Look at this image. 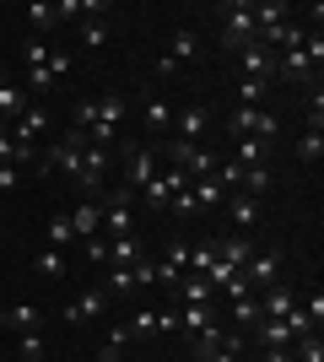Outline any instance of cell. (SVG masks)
<instances>
[{"label": "cell", "mask_w": 324, "mask_h": 362, "mask_svg": "<svg viewBox=\"0 0 324 362\" xmlns=\"http://www.w3.org/2000/svg\"><path fill=\"white\" fill-rule=\"evenodd\" d=\"M97 362H124V357H119V351H103V357H97Z\"/></svg>", "instance_id": "681fc988"}, {"label": "cell", "mask_w": 324, "mask_h": 362, "mask_svg": "<svg viewBox=\"0 0 324 362\" xmlns=\"http://www.w3.org/2000/svg\"><path fill=\"white\" fill-rule=\"evenodd\" d=\"M16 54H22V71H38V65H49V54H54V49H49V38H32V33H28Z\"/></svg>", "instance_id": "f1b7e54d"}, {"label": "cell", "mask_w": 324, "mask_h": 362, "mask_svg": "<svg viewBox=\"0 0 324 362\" xmlns=\"http://www.w3.org/2000/svg\"><path fill=\"white\" fill-rule=\"evenodd\" d=\"M238 76H254V81H276V54L254 38V44L238 49Z\"/></svg>", "instance_id": "30bf717a"}, {"label": "cell", "mask_w": 324, "mask_h": 362, "mask_svg": "<svg viewBox=\"0 0 324 362\" xmlns=\"http://www.w3.org/2000/svg\"><path fill=\"white\" fill-rule=\"evenodd\" d=\"M103 200V238H136V189H108Z\"/></svg>", "instance_id": "7a4b0ae2"}, {"label": "cell", "mask_w": 324, "mask_h": 362, "mask_svg": "<svg viewBox=\"0 0 324 362\" xmlns=\"http://www.w3.org/2000/svg\"><path fill=\"white\" fill-rule=\"evenodd\" d=\"M232 163H244V168H254V163H270V141H260V136L232 141Z\"/></svg>", "instance_id": "603a6c76"}, {"label": "cell", "mask_w": 324, "mask_h": 362, "mask_svg": "<svg viewBox=\"0 0 324 362\" xmlns=\"http://www.w3.org/2000/svg\"><path fill=\"white\" fill-rule=\"evenodd\" d=\"M211 259H216V238H200V243H189L184 276H205V271H211Z\"/></svg>", "instance_id": "484cf974"}, {"label": "cell", "mask_w": 324, "mask_h": 362, "mask_svg": "<svg viewBox=\"0 0 324 362\" xmlns=\"http://www.w3.org/2000/svg\"><path fill=\"white\" fill-rule=\"evenodd\" d=\"M103 173H108V151H103V146H81V168H76V195L97 200V189H103Z\"/></svg>", "instance_id": "52a82bcc"}, {"label": "cell", "mask_w": 324, "mask_h": 362, "mask_svg": "<svg viewBox=\"0 0 324 362\" xmlns=\"http://www.w3.org/2000/svg\"><path fill=\"white\" fill-rule=\"evenodd\" d=\"M303 308H308V319H313V325H324V292H313V298L303 303Z\"/></svg>", "instance_id": "bcb514c9"}, {"label": "cell", "mask_w": 324, "mask_h": 362, "mask_svg": "<svg viewBox=\"0 0 324 362\" xmlns=\"http://www.w3.org/2000/svg\"><path fill=\"white\" fill-rule=\"evenodd\" d=\"M189 189H195V200H200V211H216V206L227 200V189L216 184V173H211V179H195V184H189Z\"/></svg>", "instance_id": "836d02e7"}, {"label": "cell", "mask_w": 324, "mask_h": 362, "mask_svg": "<svg viewBox=\"0 0 324 362\" xmlns=\"http://www.w3.org/2000/svg\"><path fill=\"white\" fill-rule=\"evenodd\" d=\"M71 227H76V238H97L103 233V200H87V195H76V206H71Z\"/></svg>", "instance_id": "4fadbf2b"}, {"label": "cell", "mask_w": 324, "mask_h": 362, "mask_svg": "<svg viewBox=\"0 0 324 362\" xmlns=\"http://www.w3.org/2000/svg\"><path fill=\"white\" fill-rule=\"evenodd\" d=\"M71 114H76V130H87V124H92V114H97V98H81Z\"/></svg>", "instance_id": "f6af8a7d"}, {"label": "cell", "mask_w": 324, "mask_h": 362, "mask_svg": "<svg viewBox=\"0 0 324 362\" xmlns=\"http://www.w3.org/2000/svg\"><path fill=\"white\" fill-rule=\"evenodd\" d=\"M71 243H81L76 227H71V216H65V211H54V216H49V249H71Z\"/></svg>", "instance_id": "1f68e13d"}, {"label": "cell", "mask_w": 324, "mask_h": 362, "mask_svg": "<svg viewBox=\"0 0 324 362\" xmlns=\"http://www.w3.org/2000/svg\"><path fill=\"white\" fill-rule=\"evenodd\" d=\"M108 303H114V298H108L103 287H87L81 298H71L65 319H71V325H87V319H103V314H108Z\"/></svg>", "instance_id": "5bb4252c"}, {"label": "cell", "mask_w": 324, "mask_h": 362, "mask_svg": "<svg viewBox=\"0 0 324 362\" xmlns=\"http://www.w3.org/2000/svg\"><path fill=\"white\" fill-rule=\"evenodd\" d=\"M184 325H179V303H168V308H157V335H179Z\"/></svg>", "instance_id": "b9f144b4"}, {"label": "cell", "mask_w": 324, "mask_h": 362, "mask_svg": "<svg viewBox=\"0 0 324 362\" xmlns=\"http://www.w3.org/2000/svg\"><path fill=\"white\" fill-rule=\"evenodd\" d=\"M28 108H32V98H28V92L16 87V81H0V119H6V124H16L22 114H28Z\"/></svg>", "instance_id": "7402d4cb"}, {"label": "cell", "mask_w": 324, "mask_h": 362, "mask_svg": "<svg viewBox=\"0 0 324 362\" xmlns=\"http://www.w3.org/2000/svg\"><path fill=\"white\" fill-rule=\"evenodd\" d=\"M173 303H222L211 292V281H200V276H184L179 281V292H173Z\"/></svg>", "instance_id": "4316f807"}, {"label": "cell", "mask_w": 324, "mask_h": 362, "mask_svg": "<svg viewBox=\"0 0 324 362\" xmlns=\"http://www.w3.org/2000/svg\"><path fill=\"white\" fill-rule=\"evenodd\" d=\"M254 44V0H227L222 6V49H238Z\"/></svg>", "instance_id": "3957f363"}, {"label": "cell", "mask_w": 324, "mask_h": 362, "mask_svg": "<svg viewBox=\"0 0 324 362\" xmlns=\"http://www.w3.org/2000/svg\"><path fill=\"white\" fill-rule=\"evenodd\" d=\"M0 330H11V335L44 330V308H38V303H6V319H0Z\"/></svg>", "instance_id": "9a60e30c"}, {"label": "cell", "mask_w": 324, "mask_h": 362, "mask_svg": "<svg viewBox=\"0 0 324 362\" xmlns=\"http://www.w3.org/2000/svg\"><path fill=\"white\" fill-rule=\"evenodd\" d=\"M81 146H87V136L81 130H71V136H60L54 146L44 151V173H65V179H76V168H81Z\"/></svg>", "instance_id": "277c9868"}, {"label": "cell", "mask_w": 324, "mask_h": 362, "mask_svg": "<svg viewBox=\"0 0 324 362\" xmlns=\"http://www.w3.org/2000/svg\"><path fill=\"white\" fill-rule=\"evenodd\" d=\"M22 16H28L32 38H44V33L54 28V22H60V16H54V6H44V0H32V6H28V11H22Z\"/></svg>", "instance_id": "e575fe53"}, {"label": "cell", "mask_w": 324, "mask_h": 362, "mask_svg": "<svg viewBox=\"0 0 324 362\" xmlns=\"http://www.w3.org/2000/svg\"><path fill=\"white\" fill-rule=\"evenodd\" d=\"M254 298H260V319H287L297 308V292L292 287H260Z\"/></svg>", "instance_id": "e0dca14e"}, {"label": "cell", "mask_w": 324, "mask_h": 362, "mask_svg": "<svg viewBox=\"0 0 324 362\" xmlns=\"http://www.w3.org/2000/svg\"><path fill=\"white\" fill-rule=\"evenodd\" d=\"M211 124H216V114H211L205 103H184V108H173V130H179V141H189V146H205Z\"/></svg>", "instance_id": "5b68a950"}, {"label": "cell", "mask_w": 324, "mask_h": 362, "mask_svg": "<svg viewBox=\"0 0 324 362\" xmlns=\"http://www.w3.org/2000/svg\"><path fill=\"white\" fill-rule=\"evenodd\" d=\"M244 195H265L270 189V163H254V168H244V184H238Z\"/></svg>", "instance_id": "d590c367"}, {"label": "cell", "mask_w": 324, "mask_h": 362, "mask_svg": "<svg viewBox=\"0 0 324 362\" xmlns=\"http://www.w3.org/2000/svg\"><path fill=\"white\" fill-rule=\"evenodd\" d=\"M124 330H130V341H152L157 335V308H136V314L124 319Z\"/></svg>", "instance_id": "d6a6232c"}, {"label": "cell", "mask_w": 324, "mask_h": 362, "mask_svg": "<svg viewBox=\"0 0 324 362\" xmlns=\"http://www.w3.org/2000/svg\"><path fill=\"white\" fill-rule=\"evenodd\" d=\"M0 319H6V298H0Z\"/></svg>", "instance_id": "f907efd6"}, {"label": "cell", "mask_w": 324, "mask_h": 362, "mask_svg": "<svg viewBox=\"0 0 324 362\" xmlns=\"http://www.w3.org/2000/svg\"><path fill=\"white\" fill-rule=\"evenodd\" d=\"M248 255H254V238L248 233H232V238H216V259L227 265V271H244Z\"/></svg>", "instance_id": "d6986e66"}, {"label": "cell", "mask_w": 324, "mask_h": 362, "mask_svg": "<svg viewBox=\"0 0 324 362\" xmlns=\"http://www.w3.org/2000/svg\"><path fill=\"white\" fill-rule=\"evenodd\" d=\"M124 119H130V98H119V92H103L97 98V114H92V124L81 130L87 136V146H119V136H124Z\"/></svg>", "instance_id": "6da1fadb"}, {"label": "cell", "mask_w": 324, "mask_h": 362, "mask_svg": "<svg viewBox=\"0 0 324 362\" xmlns=\"http://www.w3.org/2000/svg\"><path fill=\"white\" fill-rule=\"evenodd\" d=\"M232 92L244 98V108H254V103L265 98V92H270V81H254V76H238V81H232Z\"/></svg>", "instance_id": "f35d334b"}, {"label": "cell", "mask_w": 324, "mask_h": 362, "mask_svg": "<svg viewBox=\"0 0 324 362\" xmlns=\"http://www.w3.org/2000/svg\"><path fill=\"white\" fill-rule=\"evenodd\" d=\"M276 276H281V249H254V255H248L244 281L254 292H260V287H276Z\"/></svg>", "instance_id": "9c48e42d"}, {"label": "cell", "mask_w": 324, "mask_h": 362, "mask_svg": "<svg viewBox=\"0 0 324 362\" xmlns=\"http://www.w3.org/2000/svg\"><path fill=\"white\" fill-rule=\"evenodd\" d=\"M179 281H184V265H173V259L162 255V259L152 265V287H162V292L173 298V292H179Z\"/></svg>", "instance_id": "83f0119b"}, {"label": "cell", "mask_w": 324, "mask_h": 362, "mask_svg": "<svg viewBox=\"0 0 324 362\" xmlns=\"http://www.w3.org/2000/svg\"><path fill=\"white\" fill-rule=\"evenodd\" d=\"M265 362H297L292 351H265Z\"/></svg>", "instance_id": "c3c4849f"}, {"label": "cell", "mask_w": 324, "mask_h": 362, "mask_svg": "<svg viewBox=\"0 0 324 362\" xmlns=\"http://www.w3.org/2000/svg\"><path fill=\"white\" fill-rule=\"evenodd\" d=\"M179 325L189 335L211 330V325H222V303H179Z\"/></svg>", "instance_id": "2e32d148"}, {"label": "cell", "mask_w": 324, "mask_h": 362, "mask_svg": "<svg viewBox=\"0 0 324 362\" xmlns=\"http://www.w3.org/2000/svg\"><path fill=\"white\" fill-rule=\"evenodd\" d=\"M179 189H189V179H184V168H173V163H168V168H157V179L140 189V200H146L152 211H162V206H168Z\"/></svg>", "instance_id": "ba28073f"}, {"label": "cell", "mask_w": 324, "mask_h": 362, "mask_svg": "<svg viewBox=\"0 0 324 362\" xmlns=\"http://www.w3.org/2000/svg\"><path fill=\"white\" fill-rule=\"evenodd\" d=\"M248 335L260 341V351H292V330H287L281 319H260V325H254Z\"/></svg>", "instance_id": "ffe728a7"}, {"label": "cell", "mask_w": 324, "mask_h": 362, "mask_svg": "<svg viewBox=\"0 0 324 362\" xmlns=\"http://www.w3.org/2000/svg\"><path fill=\"white\" fill-rule=\"evenodd\" d=\"M260 216H265L260 195H244V189H232V195H227V222H232V233H254V227H260Z\"/></svg>", "instance_id": "8fae6325"}, {"label": "cell", "mask_w": 324, "mask_h": 362, "mask_svg": "<svg viewBox=\"0 0 324 362\" xmlns=\"http://www.w3.org/2000/svg\"><path fill=\"white\" fill-rule=\"evenodd\" d=\"M49 71H54V81H60V76L71 71V54H60V49H54V54H49Z\"/></svg>", "instance_id": "7dc6e473"}, {"label": "cell", "mask_w": 324, "mask_h": 362, "mask_svg": "<svg viewBox=\"0 0 324 362\" xmlns=\"http://www.w3.org/2000/svg\"><path fill=\"white\" fill-rule=\"evenodd\" d=\"M44 130H49V114H44L38 103H32L28 114H22V119L11 124V141H16V151H38V136H44Z\"/></svg>", "instance_id": "7c38bea8"}, {"label": "cell", "mask_w": 324, "mask_h": 362, "mask_svg": "<svg viewBox=\"0 0 324 362\" xmlns=\"http://www.w3.org/2000/svg\"><path fill=\"white\" fill-rule=\"evenodd\" d=\"M81 44H87V49L108 44V22H103V16H87V22H81Z\"/></svg>", "instance_id": "ab89813d"}, {"label": "cell", "mask_w": 324, "mask_h": 362, "mask_svg": "<svg viewBox=\"0 0 324 362\" xmlns=\"http://www.w3.org/2000/svg\"><path fill=\"white\" fill-rule=\"evenodd\" d=\"M292 357H297V362H324V341H319V330H313V335H297V341H292Z\"/></svg>", "instance_id": "74e56055"}, {"label": "cell", "mask_w": 324, "mask_h": 362, "mask_svg": "<svg viewBox=\"0 0 324 362\" xmlns=\"http://www.w3.org/2000/svg\"><path fill=\"white\" fill-rule=\"evenodd\" d=\"M32 271H38V276H49V281H60V276H71V259H65V249H38Z\"/></svg>", "instance_id": "cb8c5ba5"}, {"label": "cell", "mask_w": 324, "mask_h": 362, "mask_svg": "<svg viewBox=\"0 0 324 362\" xmlns=\"http://www.w3.org/2000/svg\"><path fill=\"white\" fill-rule=\"evenodd\" d=\"M162 211H173L179 222H200V216H205V211H200V200H195V189H179V195H173Z\"/></svg>", "instance_id": "4dcf8cb0"}, {"label": "cell", "mask_w": 324, "mask_h": 362, "mask_svg": "<svg viewBox=\"0 0 324 362\" xmlns=\"http://www.w3.org/2000/svg\"><path fill=\"white\" fill-rule=\"evenodd\" d=\"M140 259V238H108V265H119V271H130ZM103 265V271H108Z\"/></svg>", "instance_id": "d4e9b609"}, {"label": "cell", "mask_w": 324, "mask_h": 362, "mask_svg": "<svg viewBox=\"0 0 324 362\" xmlns=\"http://www.w3.org/2000/svg\"><path fill=\"white\" fill-rule=\"evenodd\" d=\"M162 60H168L173 71H179V65H195V60H200V33L179 28V33L168 38V54H162Z\"/></svg>", "instance_id": "ac0fdd59"}, {"label": "cell", "mask_w": 324, "mask_h": 362, "mask_svg": "<svg viewBox=\"0 0 324 362\" xmlns=\"http://www.w3.org/2000/svg\"><path fill=\"white\" fill-rule=\"evenodd\" d=\"M16 184H22V168H16V163H0V195H11Z\"/></svg>", "instance_id": "ee69618b"}, {"label": "cell", "mask_w": 324, "mask_h": 362, "mask_svg": "<svg viewBox=\"0 0 324 362\" xmlns=\"http://www.w3.org/2000/svg\"><path fill=\"white\" fill-rule=\"evenodd\" d=\"M308 130H324V92L313 87V98H308Z\"/></svg>", "instance_id": "7bdbcfd3"}, {"label": "cell", "mask_w": 324, "mask_h": 362, "mask_svg": "<svg viewBox=\"0 0 324 362\" xmlns=\"http://www.w3.org/2000/svg\"><path fill=\"white\" fill-rule=\"evenodd\" d=\"M157 146H124V189H146L157 179Z\"/></svg>", "instance_id": "8992f818"}, {"label": "cell", "mask_w": 324, "mask_h": 362, "mask_svg": "<svg viewBox=\"0 0 324 362\" xmlns=\"http://www.w3.org/2000/svg\"><path fill=\"white\" fill-rule=\"evenodd\" d=\"M81 255H87L97 271H103V265H108V238H103V233H97V238H81Z\"/></svg>", "instance_id": "60d3db41"}, {"label": "cell", "mask_w": 324, "mask_h": 362, "mask_svg": "<svg viewBox=\"0 0 324 362\" xmlns=\"http://www.w3.org/2000/svg\"><path fill=\"white\" fill-rule=\"evenodd\" d=\"M140 124H146V136H152V146H157V141H162V136H168V130H173V103H162V98H152V103L140 108Z\"/></svg>", "instance_id": "44dd1931"}, {"label": "cell", "mask_w": 324, "mask_h": 362, "mask_svg": "<svg viewBox=\"0 0 324 362\" xmlns=\"http://www.w3.org/2000/svg\"><path fill=\"white\" fill-rule=\"evenodd\" d=\"M16 357H22V362H44V357H49V335H44V330L16 335Z\"/></svg>", "instance_id": "f546056e"}, {"label": "cell", "mask_w": 324, "mask_h": 362, "mask_svg": "<svg viewBox=\"0 0 324 362\" xmlns=\"http://www.w3.org/2000/svg\"><path fill=\"white\" fill-rule=\"evenodd\" d=\"M324 157V130H303V141H297V163H319Z\"/></svg>", "instance_id": "8d00e7d4"}]
</instances>
